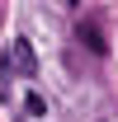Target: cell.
Instances as JSON below:
<instances>
[{"label":"cell","instance_id":"obj_4","mask_svg":"<svg viewBox=\"0 0 118 122\" xmlns=\"http://www.w3.org/2000/svg\"><path fill=\"white\" fill-rule=\"evenodd\" d=\"M71 5H76V0H71Z\"/></svg>","mask_w":118,"mask_h":122},{"label":"cell","instance_id":"obj_1","mask_svg":"<svg viewBox=\"0 0 118 122\" xmlns=\"http://www.w3.org/2000/svg\"><path fill=\"white\" fill-rule=\"evenodd\" d=\"M80 42H85L94 56H104V52H109V42H104V28L94 24V19H90V24H80Z\"/></svg>","mask_w":118,"mask_h":122},{"label":"cell","instance_id":"obj_2","mask_svg":"<svg viewBox=\"0 0 118 122\" xmlns=\"http://www.w3.org/2000/svg\"><path fill=\"white\" fill-rule=\"evenodd\" d=\"M14 66H19V75H33V47L29 42H14Z\"/></svg>","mask_w":118,"mask_h":122},{"label":"cell","instance_id":"obj_3","mask_svg":"<svg viewBox=\"0 0 118 122\" xmlns=\"http://www.w3.org/2000/svg\"><path fill=\"white\" fill-rule=\"evenodd\" d=\"M29 113H33V117H43V113H47V103L38 99V94H29Z\"/></svg>","mask_w":118,"mask_h":122}]
</instances>
